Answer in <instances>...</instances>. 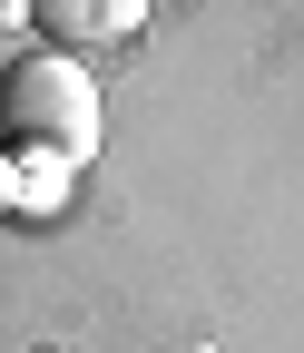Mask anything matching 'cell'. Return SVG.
I'll return each instance as SVG.
<instances>
[{
	"label": "cell",
	"instance_id": "6da1fadb",
	"mask_svg": "<svg viewBox=\"0 0 304 353\" xmlns=\"http://www.w3.org/2000/svg\"><path fill=\"white\" fill-rule=\"evenodd\" d=\"M99 79L89 59H69V50H20L10 69H0V148L10 157H69V167H89L99 157Z\"/></svg>",
	"mask_w": 304,
	"mask_h": 353
},
{
	"label": "cell",
	"instance_id": "7a4b0ae2",
	"mask_svg": "<svg viewBox=\"0 0 304 353\" xmlns=\"http://www.w3.org/2000/svg\"><path fill=\"white\" fill-rule=\"evenodd\" d=\"M30 20L50 30V50H118V39L148 30V0H30Z\"/></svg>",
	"mask_w": 304,
	"mask_h": 353
},
{
	"label": "cell",
	"instance_id": "3957f363",
	"mask_svg": "<svg viewBox=\"0 0 304 353\" xmlns=\"http://www.w3.org/2000/svg\"><path fill=\"white\" fill-rule=\"evenodd\" d=\"M69 157H10V216H30V226H39V216H50L59 196H69Z\"/></svg>",
	"mask_w": 304,
	"mask_h": 353
},
{
	"label": "cell",
	"instance_id": "277c9868",
	"mask_svg": "<svg viewBox=\"0 0 304 353\" xmlns=\"http://www.w3.org/2000/svg\"><path fill=\"white\" fill-rule=\"evenodd\" d=\"M20 20H30V0H0V30H20Z\"/></svg>",
	"mask_w": 304,
	"mask_h": 353
},
{
	"label": "cell",
	"instance_id": "5b68a950",
	"mask_svg": "<svg viewBox=\"0 0 304 353\" xmlns=\"http://www.w3.org/2000/svg\"><path fill=\"white\" fill-rule=\"evenodd\" d=\"M0 216H10V148H0Z\"/></svg>",
	"mask_w": 304,
	"mask_h": 353
}]
</instances>
